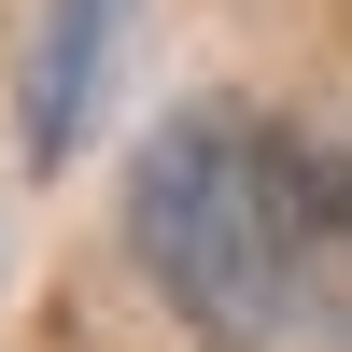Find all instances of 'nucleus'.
Returning <instances> with one entry per match:
<instances>
[{
	"instance_id": "7ed1b4c3",
	"label": "nucleus",
	"mask_w": 352,
	"mask_h": 352,
	"mask_svg": "<svg viewBox=\"0 0 352 352\" xmlns=\"http://www.w3.org/2000/svg\"><path fill=\"white\" fill-rule=\"evenodd\" d=\"M296 197H310V268L352 296V141H296Z\"/></svg>"
},
{
	"instance_id": "f257e3e1",
	"label": "nucleus",
	"mask_w": 352,
	"mask_h": 352,
	"mask_svg": "<svg viewBox=\"0 0 352 352\" xmlns=\"http://www.w3.org/2000/svg\"><path fill=\"white\" fill-rule=\"evenodd\" d=\"M127 268L169 296V324L212 352H282L310 296V197H296V141H268L254 113L197 99L169 113L155 141L127 155Z\"/></svg>"
},
{
	"instance_id": "f03ea898",
	"label": "nucleus",
	"mask_w": 352,
	"mask_h": 352,
	"mask_svg": "<svg viewBox=\"0 0 352 352\" xmlns=\"http://www.w3.org/2000/svg\"><path fill=\"white\" fill-rule=\"evenodd\" d=\"M127 14H141V0H43V28H28V85H14V141H28L43 169L99 127V85H113V56H127Z\"/></svg>"
}]
</instances>
